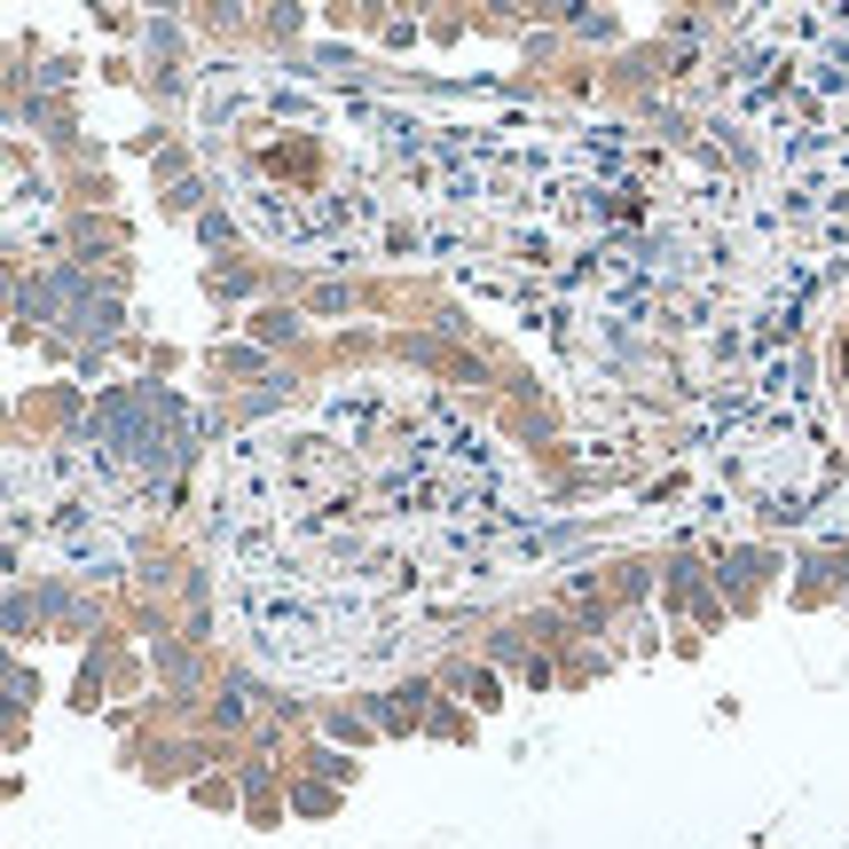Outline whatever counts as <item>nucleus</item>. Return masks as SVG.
Returning <instances> with one entry per match:
<instances>
[{
	"mask_svg": "<svg viewBox=\"0 0 849 849\" xmlns=\"http://www.w3.org/2000/svg\"><path fill=\"white\" fill-rule=\"evenodd\" d=\"M503 528L496 449L394 377L260 424L220 472L228 598L299 677L394 669L480 590Z\"/></svg>",
	"mask_w": 849,
	"mask_h": 849,
	"instance_id": "1",
	"label": "nucleus"
}]
</instances>
